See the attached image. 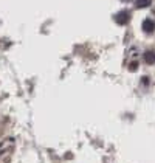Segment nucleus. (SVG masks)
Listing matches in <instances>:
<instances>
[{"label": "nucleus", "instance_id": "f257e3e1", "mask_svg": "<svg viewBox=\"0 0 155 163\" xmlns=\"http://www.w3.org/2000/svg\"><path fill=\"white\" fill-rule=\"evenodd\" d=\"M143 30L146 31V33H152V31L155 30V22L150 20V19H144L143 20Z\"/></svg>", "mask_w": 155, "mask_h": 163}, {"label": "nucleus", "instance_id": "f03ea898", "mask_svg": "<svg viewBox=\"0 0 155 163\" xmlns=\"http://www.w3.org/2000/svg\"><path fill=\"white\" fill-rule=\"evenodd\" d=\"M144 61L147 62L149 65L155 64V53H154V51H146V53H144Z\"/></svg>", "mask_w": 155, "mask_h": 163}, {"label": "nucleus", "instance_id": "20e7f679", "mask_svg": "<svg viewBox=\"0 0 155 163\" xmlns=\"http://www.w3.org/2000/svg\"><path fill=\"white\" fill-rule=\"evenodd\" d=\"M135 5L136 8H146L150 5V0H135Z\"/></svg>", "mask_w": 155, "mask_h": 163}, {"label": "nucleus", "instance_id": "423d86ee", "mask_svg": "<svg viewBox=\"0 0 155 163\" xmlns=\"http://www.w3.org/2000/svg\"><path fill=\"white\" fill-rule=\"evenodd\" d=\"M143 84H144V85H147V84H149V79H147V78H146V76H144V78H143Z\"/></svg>", "mask_w": 155, "mask_h": 163}, {"label": "nucleus", "instance_id": "0eeeda50", "mask_svg": "<svg viewBox=\"0 0 155 163\" xmlns=\"http://www.w3.org/2000/svg\"><path fill=\"white\" fill-rule=\"evenodd\" d=\"M154 14H155V10H154Z\"/></svg>", "mask_w": 155, "mask_h": 163}, {"label": "nucleus", "instance_id": "7ed1b4c3", "mask_svg": "<svg viewBox=\"0 0 155 163\" xmlns=\"http://www.w3.org/2000/svg\"><path fill=\"white\" fill-rule=\"evenodd\" d=\"M129 20V14H127V12H120V14L116 16V22L118 24H126V22Z\"/></svg>", "mask_w": 155, "mask_h": 163}, {"label": "nucleus", "instance_id": "39448f33", "mask_svg": "<svg viewBox=\"0 0 155 163\" xmlns=\"http://www.w3.org/2000/svg\"><path fill=\"white\" fill-rule=\"evenodd\" d=\"M136 69H138V62H135V61H134V62H130V65H129V70H130V71H135Z\"/></svg>", "mask_w": 155, "mask_h": 163}]
</instances>
